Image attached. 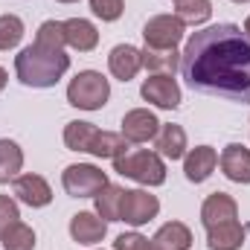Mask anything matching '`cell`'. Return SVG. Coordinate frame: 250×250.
<instances>
[{
  "mask_svg": "<svg viewBox=\"0 0 250 250\" xmlns=\"http://www.w3.org/2000/svg\"><path fill=\"white\" fill-rule=\"evenodd\" d=\"M181 73L198 93L250 102V32L236 23L195 32L181 53Z\"/></svg>",
  "mask_w": 250,
  "mask_h": 250,
  "instance_id": "obj_1",
  "label": "cell"
},
{
  "mask_svg": "<svg viewBox=\"0 0 250 250\" xmlns=\"http://www.w3.org/2000/svg\"><path fill=\"white\" fill-rule=\"evenodd\" d=\"M67 70L70 56H64V50H47L38 44H29L15 59V73L26 87H53Z\"/></svg>",
  "mask_w": 250,
  "mask_h": 250,
  "instance_id": "obj_2",
  "label": "cell"
},
{
  "mask_svg": "<svg viewBox=\"0 0 250 250\" xmlns=\"http://www.w3.org/2000/svg\"><path fill=\"white\" fill-rule=\"evenodd\" d=\"M114 169L125 178L143 184V187H160L166 181V166H163L160 154L146 151V148H134V151L120 154L114 160Z\"/></svg>",
  "mask_w": 250,
  "mask_h": 250,
  "instance_id": "obj_3",
  "label": "cell"
},
{
  "mask_svg": "<svg viewBox=\"0 0 250 250\" xmlns=\"http://www.w3.org/2000/svg\"><path fill=\"white\" fill-rule=\"evenodd\" d=\"M111 96V84L102 73L96 70H82L70 84H67V102L82 111H99Z\"/></svg>",
  "mask_w": 250,
  "mask_h": 250,
  "instance_id": "obj_4",
  "label": "cell"
},
{
  "mask_svg": "<svg viewBox=\"0 0 250 250\" xmlns=\"http://www.w3.org/2000/svg\"><path fill=\"white\" fill-rule=\"evenodd\" d=\"M62 184H64V192L73 195V198H93L108 184V175L102 169L90 166V163H73V166L64 169Z\"/></svg>",
  "mask_w": 250,
  "mask_h": 250,
  "instance_id": "obj_5",
  "label": "cell"
},
{
  "mask_svg": "<svg viewBox=\"0 0 250 250\" xmlns=\"http://www.w3.org/2000/svg\"><path fill=\"white\" fill-rule=\"evenodd\" d=\"M160 212V201L143 189H128L123 192V204H120V221L131 224V227H140L146 221H151L154 215Z\"/></svg>",
  "mask_w": 250,
  "mask_h": 250,
  "instance_id": "obj_6",
  "label": "cell"
},
{
  "mask_svg": "<svg viewBox=\"0 0 250 250\" xmlns=\"http://www.w3.org/2000/svg\"><path fill=\"white\" fill-rule=\"evenodd\" d=\"M143 38L146 47H157V50H175L184 38V23L172 15H157L143 26Z\"/></svg>",
  "mask_w": 250,
  "mask_h": 250,
  "instance_id": "obj_7",
  "label": "cell"
},
{
  "mask_svg": "<svg viewBox=\"0 0 250 250\" xmlns=\"http://www.w3.org/2000/svg\"><path fill=\"white\" fill-rule=\"evenodd\" d=\"M140 93H143L146 102H151L157 108H166V111H175L181 105V87L166 73H154L151 79H146L143 87H140Z\"/></svg>",
  "mask_w": 250,
  "mask_h": 250,
  "instance_id": "obj_8",
  "label": "cell"
},
{
  "mask_svg": "<svg viewBox=\"0 0 250 250\" xmlns=\"http://www.w3.org/2000/svg\"><path fill=\"white\" fill-rule=\"evenodd\" d=\"M157 131H160L157 117L146 108H134L123 117V137L128 143H148L157 137Z\"/></svg>",
  "mask_w": 250,
  "mask_h": 250,
  "instance_id": "obj_9",
  "label": "cell"
},
{
  "mask_svg": "<svg viewBox=\"0 0 250 250\" xmlns=\"http://www.w3.org/2000/svg\"><path fill=\"white\" fill-rule=\"evenodd\" d=\"M236 218H239V207L227 192H212L201 207V221H204L207 230L218 227V224H227V221H236Z\"/></svg>",
  "mask_w": 250,
  "mask_h": 250,
  "instance_id": "obj_10",
  "label": "cell"
},
{
  "mask_svg": "<svg viewBox=\"0 0 250 250\" xmlns=\"http://www.w3.org/2000/svg\"><path fill=\"white\" fill-rule=\"evenodd\" d=\"M12 192H15V198L23 201L26 207H47V204L53 201V189H50V184H47L41 175H18Z\"/></svg>",
  "mask_w": 250,
  "mask_h": 250,
  "instance_id": "obj_11",
  "label": "cell"
},
{
  "mask_svg": "<svg viewBox=\"0 0 250 250\" xmlns=\"http://www.w3.org/2000/svg\"><path fill=\"white\" fill-rule=\"evenodd\" d=\"M105 233H108V221H102L93 212H76L70 218V236L79 245H96L105 239Z\"/></svg>",
  "mask_w": 250,
  "mask_h": 250,
  "instance_id": "obj_12",
  "label": "cell"
},
{
  "mask_svg": "<svg viewBox=\"0 0 250 250\" xmlns=\"http://www.w3.org/2000/svg\"><path fill=\"white\" fill-rule=\"evenodd\" d=\"M215 163H218V154H215L212 146H198V148H192V151L187 154V160H184L187 181H192V184H204V181L212 175Z\"/></svg>",
  "mask_w": 250,
  "mask_h": 250,
  "instance_id": "obj_13",
  "label": "cell"
},
{
  "mask_svg": "<svg viewBox=\"0 0 250 250\" xmlns=\"http://www.w3.org/2000/svg\"><path fill=\"white\" fill-rule=\"evenodd\" d=\"M221 172L236 184H250V151L239 143H230L221 151Z\"/></svg>",
  "mask_w": 250,
  "mask_h": 250,
  "instance_id": "obj_14",
  "label": "cell"
},
{
  "mask_svg": "<svg viewBox=\"0 0 250 250\" xmlns=\"http://www.w3.org/2000/svg\"><path fill=\"white\" fill-rule=\"evenodd\" d=\"M108 67H111V73H114L120 82H131V79L137 76V70L143 67V53H140L137 47H131V44H120V47L111 50Z\"/></svg>",
  "mask_w": 250,
  "mask_h": 250,
  "instance_id": "obj_15",
  "label": "cell"
},
{
  "mask_svg": "<svg viewBox=\"0 0 250 250\" xmlns=\"http://www.w3.org/2000/svg\"><path fill=\"white\" fill-rule=\"evenodd\" d=\"M64 38H67V44H70L73 50H79V53H90V50L99 44L96 26H93L90 21H84V18H70V21H64Z\"/></svg>",
  "mask_w": 250,
  "mask_h": 250,
  "instance_id": "obj_16",
  "label": "cell"
},
{
  "mask_svg": "<svg viewBox=\"0 0 250 250\" xmlns=\"http://www.w3.org/2000/svg\"><path fill=\"white\" fill-rule=\"evenodd\" d=\"M207 245L209 250H239L245 245V230L236 221H227V224H218V227H209L207 230Z\"/></svg>",
  "mask_w": 250,
  "mask_h": 250,
  "instance_id": "obj_17",
  "label": "cell"
},
{
  "mask_svg": "<svg viewBox=\"0 0 250 250\" xmlns=\"http://www.w3.org/2000/svg\"><path fill=\"white\" fill-rule=\"evenodd\" d=\"M154 143H157V151H160L163 157H169V160H181L184 151H187V131H184L181 125H172V123L160 125Z\"/></svg>",
  "mask_w": 250,
  "mask_h": 250,
  "instance_id": "obj_18",
  "label": "cell"
},
{
  "mask_svg": "<svg viewBox=\"0 0 250 250\" xmlns=\"http://www.w3.org/2000/svg\"><path fill=\"white\" fill-rule=\"evenodd\" d=\"M151 245H157L160 250H189L192 248V233H189L187 224L169 221V224H163V227L154 233Z\"/></svg>",
  "mask_w": 250,
  "mask_h": 250,
  "instance_id": "obj_19",
  "label": "cell"
},
{
  "mask_svg": "<svg viewBox=\"0 0 250 250\" xmlns=\"http://www.w3.org/2000/svg\"><path fill=\"white\" fill-rule=\"evenodd\" d=\"M125 151H128V140H125L123 134L99 131V128H96V134H93V140H90V148H87V154H93V157H108V160H117Z\"/></svg>",
  "mask_w": 250,
  "mask_h": 250,
  "instance_id": "obj_20",
  "label": "cell"
},
{
  "mask_svg": "<svg viewBox=\"0 0 250 250\" xmlns=\"http://www.w3.org/2000/svg\"><path fill=\"white\" fill-rule=\"evenodd\" d=\"M123 192H125V189L117 187V184H105V187L93 195V201H96V212H99V218H102V221H120Z\"/></svg>",
  "mask_w": 250,
  "mask_h": 250,
  "instance_id": "obj_21",
  "label": "cell"
},
{
  "mask_svg": "<svg viewBox=\"0 0 250 250\" xmlns=\"http://www.w3.org/2000/svg\"><path fill=\"white\" fill-rule=\"evenodd\" d=\"M21 166H23L21 146L12 140H0V184H9L12 178H18Z\"/></svg>",
  "mask_w": 250,
  "mask_h": 250,
  "instance_id": "obj_22",
  "label": "cell"
},
{
  "mask_svg": "<svg viewBox=\"0 0 250 250\" xmlns=\"http://www.w3.org/2000/svg\"><path fill=\"white\" fill-rule=\"evenodd\" d=\"M140 53H143V64H146L148 70H154V73H166V76H172V73L178 70V64H181V53H178V50L146 47V50H140Z\"/></svg>",
  "mask_w": 250,
  "mask_h": 250,
  "instance_id": "obj_23",
  "label": "cell"
},
{
  "mask_svg": "<svg viewBox=\"0 0 250 250\" xmlns=\"http://www.w3.org/2000/svg\"><path fill=\"white\" fill-rule=\"evenodd\" d=\"M93 134H96V125L93 123H82V120L67 123V128H64V146L70 151H87Z\"/></svg>",
  "mask_w": 250,
  "mask_h": 250,
  "instance_id": "obj_24",
  "label": "cell"
},
{
  "mask_svg": "<svg viewBox=\"0 0 250 250\" xmlns=\"http://www.w3.org/2000/svg\"><path fill=\"white\" fill-rule=\"evenodd\" d=\"M212 15V3L209 0H178V21L187 26V23H192V26H198V23H204L207 18Z\"/></svg>",
  "mask_w": 250,
  "mask_h": 250,
  "instance_id": "obj_25",
  "label": "cell"
},
{
  "mask_svg": "<svg viewBox=\"0 0 250 250\" xmlns=\"http://www.w3.org/2000/svg\"><path fill=\"white\" fill-rule=\"evenodd\" d=\"M0 245H3V250H35V233H32V227L18 221L0 236Z\"/></svg>",
  "mask_w": 250,
  "mask_h": 250,
  "instance_id": "obj_26",
  "label": "cell"
},
{
  "mask_svg": "<svg viewBox=\"0 0 250 250\" xmlns=\"http://www.w3.org/2000/svg\"><path fill=\"white\" fill-rule=\"evenodd\" d=\"M23 38V21L18 15H0V50H15Z\"/></svg>",
  "mask_w": 250,
  "mask_h": 250,
  "instance_id": "obj_27",
  "label": "cell"
},
{
  "mask_svg": "<svg viewBox=\"0 0 250 250\" xmlns=\"http://www.w3.org/2000/svg\"><path fill=\"white\" fill-rule=\"evenodd\" d=\"M35 44H38V47H47V50H64V44H67V38H64V23H59V21H44V23L38 26Z\"/></svg>",
  "mask_w": 250,
  "mask_h": 250,
  "instance_id": "obj_28",
  "label": "cell"
},
{
  "mask_svg": "<svg viewBox=\"0 0 250 250\" xmlns=\"http://www.w3.org/2000/svg\"><path fill=\"white\" fill-rule=\"evenodd\" d=\"M90 9H93V15L102 18V21H117V18L123 15L125 3L123 0H90Z\"/></svg>",
  "mask_w": 250,
  "mask_h": 250,
  "instance_id": "obj_29",
  "label": "cell"
},
{
  "mask_svg": "<svg viewBox=\"0 0 250 250\" xmlns=\"http://www.w3.org/2000/svg\"><path fill=\"white\" fill-rule=\"evenodd\" d=\"M18 218H21V212H18V204H15V198H9V195H0V236L12 227V224H18Z\"/></svg>",
  "mask_w": 250,
  "mask_h": 250,
  "instance_id": "obj_30",
  "label": "cell"
},
{
  "mask_svg": "<svg viewBox=\"0 0 250 250\" xmlns=\"http://www.w3.org/2000/svg\"><path fill=\"white\" fill-rule=\"evenodd\" d=\"M114 250H148V239H143L140 233H123L117 236Z\"/></svg>",
  "mask_w": 250,
  "mask_h": 250,
  "instance_id": "obj_31",
  "label": "cell"
},
{
  "mask_svg": "<svg viewBox=\"0 0 250 250\" xmlns=\"http://www.w3.org/2000/svg\"><path fill=\"white\" fill-rule=\"evenodd\" d=\"M6 82H9V76H6V70H3V67H0V90H3V87H6Z\"/></svg>",
  "mask_w": 250,
  "mask_h": 250,
  "instance_id": "obj_32",
  "label": "cell"
},
{
  "mask_svg": "<svg viewBox=\"0 0 250 250\" xmlns=\"http://www.w3.org/2000/svg\"><path fill=\"white\" fill-rule=\"evenodd\" d=\"M245 32H250V18H248V23H245Z\"/></svg>",
  "mask_w": 250,
  "mask_h": 250,
  "instance_id": "obj_33",
  "label": "cell"
},
{
  "mask_svg": "<svg viewBox=\"0 0 250 250\" xmlns=\"http://www.w3.org/2000/svg\"><path fill=\"white\" fill-rule=\"evenodd\" d=\"M148 250H160V248H157V245H148Z\"/></svg>",
  "mask_w": 250,
  "mask_h": 250,
  "instance_id": "obj_34",
  "label": "cell"
},
{
  "mask_svg": "<svg viewBox=\"0 0 250 250\" xmlns=\"http://www.w3.org/2000/svg\"><path fill=\"white\" fill-rule=\"evenodd\" d=\"M59 3H76V0H59Z\"/></svg>",
  "mask_w": 250,
  "mask_h": 250,
  "instance_id": "obj_35",
  "label": "cell"
},
{
  "mask_svg": "<svg viewBox=\"0 0 250 250\" xmlns=\"http://www.w3.org/2000/svg\"><path fill=\"white\" fill-rule=\"evenodd\" d=\"M233 3H250V0H233Z\"/></svg>",
  "mask_w": 250,
  "mask_h": 250,
  "instance_id": "obj_36",
  "label": "cell"
}]
</instances>
